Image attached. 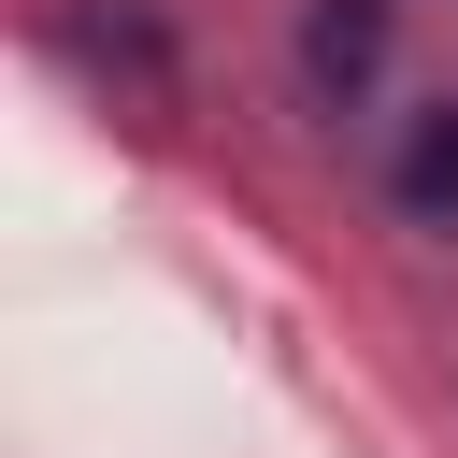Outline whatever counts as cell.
<instances>
[{
  "mask_svg": "<svg viewBox=\"0 0 458 458\" xmlns=\"http://www.w3.org/2000/svg\"><path fill=\"white\" fill-rule=\"evenodd\" d=\"M301 57H315V86H372V57H386V0H329Z\"/></svg>",
  "mask_w": 458,
  "mask_h": 458,
  "instance_id": "1",
  "label": "cell"
},
{
  "mask_svg": "<svg viewBox=\"0 0 458 458\" xmlns=\"http://www.w3.org/2000/svg\"><path fill=\"white\" fill-rule=\"evenodd\" d=\"M401 200H415V215H458V114H429V129L401 143Z\"/></svg>",
  "mask_w": 458,
  "mask_h": 458,
  "instance_id": "2",
  "label": "cell"
}]
</instances>
